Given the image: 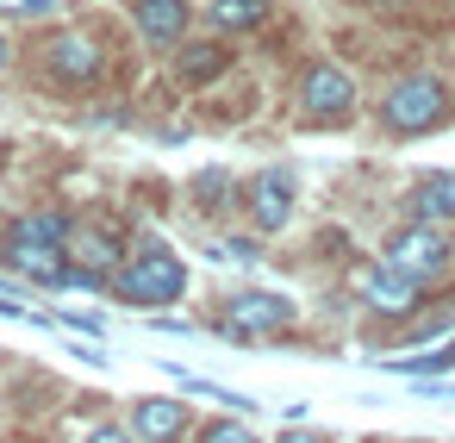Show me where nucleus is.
<instances>
[{
	"mask_svg": "<svg viewBox=\"0 0 455 443\" xmlns=\"http://www.w3.org/2000/svg\"><path fill=\"white\" fill-rule=\"evenodd\" d=\"M0 262L26 281H69V213H20L0 231Z\"/></svg>",
	"mask_w": 455,
	"mask_h": 443,
	"instance_id": "nucleus-1",
	"label": "nucleus"
},
{
	"mask_svg": "<svg viewBox=\"0 0 455 443\" xmlns=\"http://www.w3.org/2000/svg\"><path fill=\"white\" fill-rule=\"evenodd\" d=\"M113 294H119L125 306H138V312L175 306V300L188 294V262H181V256H175L163 238H144V244H132V256L119 262Z\"/></svg>",
	"mask_w": 455,
	"mask_h": 443,
	"instance_id": "nucleus-2",
	"label": "nucleus"
},
{
	"mask_svg": "<svg viewBox=\"0 0 455 443\" xmlns=\"http://www.w3.org/2000/svg\"><path fill=\"white\" fill-rule=\"evenodd\" d=\"M380 262L411 275L418 287H443V281H455V238L436 219H405L380 238Z\"/></svg>",
	"mask_w": 455,
	"mask_h": 443,
	"instance_id": "nucleus-3",
	"label": "nucleus"
},
{
	"mask_svg": "<svg viewBox=\"0 0 455 443\" xmlns=\"http://www.w3.org/2000/svg\"><path fill=\"white\" fill-rule=\"evenodd\" d=\"M449 119V88L436 82V76H405V82H393L387 94H380V125L393 132V138H424V132H436Z\"/></svg>",
	"mask_w": 455,
	"mask_h": 443,
	"instance_id": "nucleus-4",
	"label": "nucleus"
},
{
	"mask_svg": "<svg viewBox=\"0 0 455 443\" xmlns=\"http://www.w3.org/2000/svg\"><path fill=\"white\" fill-rule=\"evenodd\" d=\"M38 69H44V82H57V88H94V82L107 76V44H100L94 32H82V26L44 32Z\"/></svg>",
	"mask_w": 455,
	"mask_h": 443,
	"instance_id": "nucleus-5",
	"label": "nucleus"
},
{
	"mask_svg": "<svg viewBox=\"0 0 455 443\" xmlns=\"http://www.w3.org/2000/svg\"><path fill=\"white\" fill-rule=\"evenodd\" d=\"M293 101L312 125H349L355 119V76L337 63H306L293 82Z\"/></svg>",
	"mask_w": 455,
	"mask_h": 443,
	"instance_id": "nucleus-6",
	"label": "nucleus"
},
{
	"mask_svg": "<svg viewBox=\"0 0 455 443\" xmlns=\"http://www.w3.org/2000/svg\"><path fill=\"white\" fill-rule=\"evenodd\" d=\"M293 318H299V306H293L287 294L243 287V294H231V300H225V318H219V331H225V337H281Z\"/></svg>",
	"mask_w": 455,
	"mask_h": 443,
	"instance_id": "nucleus-7",
	"label": "nucleus"
},
{
	"mask_svg": "<svg viewBox=\"0 0 455 443\" xmlns=\"http://www.w3.org/2000/svg\"><path fill=\"white\" fill-rule=\"evenodd\" d=\"M349 287H355V300H362L374 318H411L418 300H424V287H418L411 275L387 269V262H355V269H349Z\"/></svg>",
	"mask_w": 455,
	"mask_h": 443,
	"instance_id": "nucleus-8",
	"label": "nucleus"
},
{
	"mask_svg": "<svg viewBox=\"0 0 455 443\" xmlns=\"http://www.w3.org/2000/svg\"><path fill=\"white\" fill-rule=\"evenodd\" d=\"M132 250L119 244V231L113 225H69V281H82V287H113V275H119V262H125Z\"/></svg>",
	"mask_w": 455,
	"mask_h": 443,
	"instance_id": "nucleus-9",
	"label": "nucleus"
},
{
	"mask_svg": "<svg viewBox=\"0 0 455 443\" xmlns=\"http://www.w3.org/2000/svg\"><path fill=\"white\" fill-rule=\"evenodd\" d=\"M243 213H250V225L256 231H287L293 225V200H299V181L287 175V169H262V175H250L243 181Z\"/></svg>",
	"mask_w": 455,
	"mask_h": 443,
	"instance_id": "nucleus-10",
	"label": "nucleus"
},
{
	"mask_svg": "<svg viewBox=\"0 0 455 443\" xmlns=\"http://www.w3.org/2000/svg\"><path fill=\"white\" fill-rule=\"evenodd\" d=\"M125 424H132L138 443H181L194 431V406L188 399H169V393H144V399H132Z\"/></svg>",
	"mask_w": 455,
	"mask_h": 443,
	"instance_id": "nucleus-11",
	"label": "nucleus"
},
{
	"mask_svg": "<svg viewBox=\"0 0 455 443\" xmlns=\"http://www.w3.org/2000/svg\"><path fill=\"white\" fill-rule=\"evenodd\" d=\"M225 69H231L225 38H194V44L175 51V82H181V88H206V82H219Z\"/></svg>",
	"mask_w": 455,
	"mask_h": 443,
	"instance_id": "nucleus-12",
	"label": "nucleus"
},
{
	"mask_svg": "<svg viewBox=\"0 0 455 443\" xmlns=\"http://www.w3.org/2000/svg\"><path fill=\"white\" fill-rule=\"evenodd\" d=\"M132 26L150 44H181L188 32V0H132Z\"/></svg>",
	"mask_w": 455,
	"mask_h": 443,
	"instance_id": "nucleus-13",
	"label": "nucleus"
},
{
	"mask_svg": "<svg viewBox=\"0 0 455 443\" xmlns=\"http://www.w3.org/2000/svg\"><path fill=\"white\" fill-rule=\"evenodd\" d=\"M268 20V0H206V26L219 38H243Z\"/></svg>",
	"mask_w": 455,
	"mask_h": 443,
	"instance_id": "nucleus-14",
	"label": "nucleus"
},
{
	"mask_svg": "<svg viewBox=\"0 0 455 443\" xmlns=\"http://www.w3.org/2000/svg\"><path fill=\"white\" fill-rule=\"evenodd\" d=\"M405 213H411V219H436V225H449V219H455V169L418 181V188L405 194Z\"/></svg>",
	"mask_w": 455,
	"mask_h": 443,
	"instance_id": "nucleus-15",
	"label": "nucleus"
},
{
	"mask_svg": "<svg viewBox=\"0 0 455 443\" xmlns=\"http://www.w3.org/2000/svg\"><path fill=\"white\" fill-rule=\"evenodd\" d=\"M188 194L200 200V213H225V206H231L225 194H243V188H237L225 169H206V175H194V188H188Z\"/></svg>",
	"mask_w": 455,
	"mask_h": 443,
	"instance_id": "nucleus-16",
	"label": "nucleus"
},
{
	"mask_svg": "<svg viewBox=\"0 0 455 443\" xmlns=\"http://www.w3.org/2000/svg\"><path fill=\"white\" fill-rule=\"evenodd\" d=\"M194 443H262L243 418H206V424H194Z\"/></svg>",
	"mask_w": 455,
	"mask_h": 443,
	"instance_id": "nucleus-17",
	"label": "nucleus"
},
{
	"mask_svg": "<svg viewBox=\"0 0 455 443\" xmlns=\"http://www.w3.org/2000/svg\"><path fill=\"white\" fill-rule=\"evenodd\" d=\"M393 368H405V375H430V368H455V343H449V350H430V356H399Z\"/></svg>",
	"mask_w": 455,
	"mask_h": 443,
	"instance_id": "nucleus-18",
	"label": "nucleus"
},
{
	"mask_svg": "<svg viewBox=\"0 0 455 443\" xmlns=\"http://www.w3.org/2000/svg\"><path fill=\"white\" fill-rule=\"evenodd\" d=\"M88 443H138V437H132V424H94Z\"/></svg>",
	"mask_w": 455,
	"mask_h": 443,
	"instance_id": "nucleus-19",
	"label": "nucleus"
},
{
	"mask_svg": "<svg viewBox=\"0 0 455 443\" xmlns=\"http://www.w3.org/2000/svg\"><path fill=\"white\" fill-rule=\"evenodd\" d=\"M275 443H324V437H318V431H281Z\"/></svg>",
	"mask_w": 455,
	"mask_h": 443,
	"instance_id": "nucleus-20",
	"label": "nucleus"
},
{
	"mask_svg": "<svg viewBox=\"0 0 455 443\" xmlns=\"http://www.w3.org/2000/svg\"><path fill=\"white\" fill-rule=\"evenodd\" d=\"M7 63H13V38H7V32H0V69H7Z\"/></svg>",
	"mask_w": 455,
	"mask_h": 443,
	"instance_id": "nucleus-21",
	"label": "nucleus"
},
{
	"mask_svg": "<svg viewBox=\"0 0 455 443\" xmlns=\"http://www.w3.org/2000/svg\"><path fill=\"white\" fill-rule=\"evenodd\" d=\"M0 443H38V437H26V431H13V437H0Z\"/></svg>",
	"mask_w": 455,
	"mask_h": 443,
	"instance_id": "nucleus-22",
	"label": "nucleus"
},
{
	"mask_svg": "<svg viewBox=\"0 0 455 443\" xmlns=\"http://www.w3.org/2000/svg\"><path fill=\"white\" fill-rule=\"evenodd\" d=\"M362 7H399V0H362Z\"/></svg>",
	"mask_w": 455,
	"mask_h": 443,
	"instance_id": "nucleus-23",
	"label": "nucleus"
}]
</instances>
